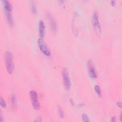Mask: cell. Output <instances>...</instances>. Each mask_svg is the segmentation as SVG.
Returning a JSON list of instances; mask_svg holds the SVG:
<instances>
[{"label": "cell", "instance_id": "obj_1", "mask_svg": "<svg viewBox=\"0 0 122 122\" xmlns=\"http://www.w3.org/2000/svg\"><path fill=\"white\" fill-rule=\"evenodd\" d=\"M5 62L7 71L9 73H12L14 70V63L13 55L11 51H6L5 54Z\"/></svg>", "mask_w": 122, "mask_h": 122}, {"label": "cell", "instance_id": "obj_2", "mask_svg": "<svg viewBox=\"0 0 122 122\" xmlns=\"http://www.w3.org/2000/svg\"><path fill=\"white\" fill-rule=\"evenodd\" d=\"M38 46L41 51V52L47 56H50L51 55V51L47 44L42 40V38H40L38 40Z\"/></svg>", "mask_w": 122, "mask_h": 122}, {"label": "cell", "instance_id": "obj_3", "mask_svg": "<svg viewBox=\"0 0 122 122\" xmlns=\"http://www.w3.org/2000/svg\"><path fill=\"white\" fill-rule=\"evenodd\" d=\"M30 95L33 108L36 110H39L40 108V104L36 92L34 90L30 91Z\"/></svg>", "mask_w": 122, "mask_h": 122}, {"label": "cell", "instance_id": "obj_4", "mask_svg": "<svg viewBox=\"0 0 122 122\" xmlns=\"http://www.w3.org/2000/svg\"><path fill=\"white\" fill-rule=\"evenodd\" d=\"M92 23L95 30L97 32L100 33L101 30V28L99 20L98 14L96 11H95L93 13L92 17Z\"/></svg>", "mask_w": 122, "mask_h": 122}, {"label": "cell", "instance_id": "obj_5", "mask_svg": "<svg viewBox=\"0 0 122 122\" xmlns=\"http://www.w3.org/2000/svg\"><path fill=\"white\" fill-rule=\"evenodd\" d=\"M62 79L64 85L66 89H69L71 87V81L68 73V71L66 68H64L62 72Z\"/></svg>", "mask_w": 122, "mask_h": 122}, {"label": "cell", "instance_id": "obj_6", "mask_svg": "<svg viewBox=\"0 0 122 122\" xmlns=\"http://www.w3.org/2000/svg\"><path fill=\"white\" fill-rule=\"evenodd\" d=\"M88 71L90 76L93 78H95L97 77V73L95 68L93 66V64L91 61L89 60L88 63Z\"/></svg>", "mask_w": 122, "mask_h": 122}, {"label": "cell", "instance_id": "obj_7", "mask_svg": "<svg viewBox=\"0 0 122 122\" xmlns=\"http://www.w3.org/2000/svg\"><path fill=\"white\" fill-rule=\"evenodd\" d=\"M39 34L41 38H42L45 35V25L42 20L39 21Z\"/></svg>", "mask_w": 122, "mask_h": 122}, {"label": "cell", "instance_id": "obj_8", "mask_svg": "<svg viewBox=\"0 0 122 122\" xmlns=\"http://www.w3.org/2000/svg\"><path fill=\"white\" fill-rule=\"evenodd\" d=\"M2 3L6 11H11L12 10V5L9 0H3Z\"/></svg>", "mask_w": 122, "mask_h": 122}, {"label": "cell", "instance_id": "obj_9", "mask_svg": "<svg viewBox=\"0 0 122 122\" xmlns=\"http://www.w3.org/2000/svg\"><path fill=\"white\" fill-rule=\"evenodd\" d=\"M6 15L9 23L12 25L13 24V19L10 11H6Z\"/></svg>", "mask_w": 122, "mask_h": 122}, {"label": "cell", "instance_id": "obj_10", "mask_svg": "<svg viewBox=\"0 0 122 122\" xmlns=\"http://www.w3.org/2000/svg\"><path fill=\"white\" fill-rule=\"evenodd\" d=\"M94 90H95L96 92L97 93V94L98 95V96H101L102 95L101 89L100 88V87L99 85H95L94 87Z\"/></svg>", "mask_w": 122, "mask_h": 122}, {"label": "cell", "instance_id": "obj_11", "mask_svg": "<svg viewBox=\"0 0 122 122\" xmlns=\"http://www.w3.org/2000/svg\"><path fill=\"white\" fill-rule=\"evenodd\" d=\"M82 120L83 122H90L88 116L85 113H83L82 114Z\"/></svg>", "mask_w": 122, "mask_h": 122}, {"label": "cell", "instance_id": "obj_12", "mask_svg": "<svg viewBox=\"0 0 122 122\" xmlns=\"http://www.w3.org/2000/svg\"><path fill=\"white\" fill-rule=\"evenodd\" d=\"M0 104H1V106L3 107V108H4L6 107V103H5V102L4 101V100L1 97H0Z\"/></svg>", "mask_w": 122, "mask_h": 122}, {"label": "cell", "instance_id": "obj_13", "mask_svg": "<svg viewBox=\"0 0 122 122\" xmlns=\"http://www.w3.org/2000/svg\"><path fill=\"white\" fill-rule=\"evenodd\" d=\"M58 111H59V114L60 115V116L62 118L63 117V112L62 110V109L60 107H59L58 108Z\"/></svg>", "mask_w": 122, "mask_h": 122}, {"label": "cell", "instance_id": "obj_14", "mask_svg": "<svg viewBox=\"0 0 122 122\" xmlns=\"http://www.w3.org/2000/svg\"><path fill=\"white\" fill-rule=\"evenodd\" d=\"M117 105H118V106H119L120 107L122 108V102H117Z\"/></svg>", "mask_w": 122, "mask_h": 122}, {"label": "cell", "instance_id": "obj_15", "mask_svg": "<svg viewBox=\"0 0 122 122\" xmlns=\"http://www.w3.org/2000/svg\"><path fill=\"white\" fill-rule=\"evenodd\" d=\"M121 122H122V112L121 114Z\"/></svg>", "mask_w": 122, "mask_h": 122}]
</instances>
